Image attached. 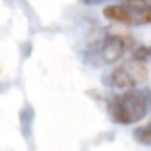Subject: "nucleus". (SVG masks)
I'll use <instances>...</instances> for the list:
<instances>
[{"instance_id":"obj_4","label":"nucleus","mask_w":151,"mask_h":151,"mask_svg":"<svg viewBox=\"0 0 151 151\" xmlns=\"http://www.w3.org/2000/svg\"><path fill=\"white\" fill-rule=\"evenodd\" d=\"M133 137H135V140H137L138 143L151 145V122L143 124V125H140L138 128H135Z\"/></svg>"},{"instance_id":"obj_2","label":"nucleus","mask_w":151,"mask_h":151,"mask_svg":"<svg viewBox=\"0 0 151 151\" xmlns=\"http://www.w3.org/2000/svg\"><path fill=\"white\" fill-rule=\"evenodd\" d=\"M135 46L127 34H107L88 47V60L94 65H111L120 60Z\"/></svg>"},{"instance_id":"obj_1","label":"nucleus","mask_w":151,"mask_h":151,"mask_svg":"<svg viewBox=\"0 0 151 151\" xmlns=\"http://www.w3.org/2000/svg\"><path fill=\"white\" fill-rule=\"evenodd\" d=\"M107 112L112 122L120 125L143 120L151 112V89L133 88L112 96L107 101Z\"/></svg>"},{"instance_id":"obj_6","label":"nucleus","mask_w":151,"mask_h":151,"mask_svg":"<svg viewBox=\"0 0 151 151\" xmlns=\"http://www.w3.org/2000/svg\"><path fill=\"white\" fill-rule=\"evenodd\" d=\"M133 59L140 60V62H151V46H141L133 50Z\"/></svg>"},{"instance_id":"obj_5","label":"nucleus","mask_w":151,"mask_h":151,"mask_svg":"<svg viewBox=\"0 0 151 151\" xmlns=\"http://www.w3.org/2000/svg\"><path fill=\"white\" fill-rule=\"evenodd\" d=\"M122 5H125V7L135 12L151 10V0H122Z\"/></svg>"},{"instance_id":"obj_3","label":"nucleus","mask_w":151,"mask_h":151,"mask_svg":"<svg viewBox=\"0 0 151 151\" xmlns=\"http://www.w3.org/2000/svg\"><path fill=\"white\" fill-rule=\"evenodd\" d=\"M150 76V70L145 62L137 59H128L120 65L114 67L107 75L104 76V83L115 89H133L138 85H143Z\"/></svg>"}]
</instances>
